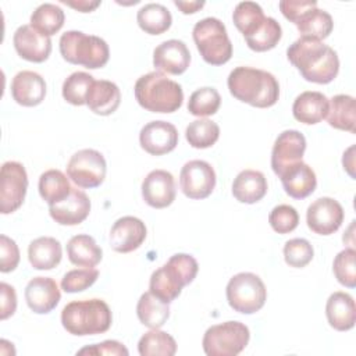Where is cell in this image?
Segmentation results:
<instances>
[{"label":"cell","mask_w":356,"mask_h":356,"mask_svg":"<svg viewBox=\"0 0 356 356\" xmlns=\"http://www.w3.org/2000/svg\"><path fill=\"white\" fill-rule=\"evenodd\" d=\"M278 7L282 15L291 22L296 24L299 18L313 7H317L316 0H281Z\"/></svg>","instance_id":"47"},{"label":"cell","mask_w":356,"mask_h":356,"mask_svg":"<svg viewBox=\"0 0 356 356\" xmlns=\"http://www.w3.org/2000/svg\"><path fill=\"white\" fill-rule=\"evenodd\" d=\"M295 25L300 33V38L323 40L332 32L334 21L327 11L313 7L306 11Z\"/></svg>","instance_id":"31"},{"label":"cell","mask_w":356,"mask_h":356,"mask_svg":"<svg viewBox=\"0 0 356 356\" xmlns=\"http://www.w3.org/2000/svg\"><path fill=\"white\" fill-rule=\"evenodd\" d=\"M61 3L81 11V13H90L93 11L95 8H97L100 6V1L96 0V1H88V0H78V1H70V0H63Z\"/></svg>","instance_id":"50"},{"label":"cell","mask_w":356,"mask_h":356,"mask_svg":"<svg viewBox=\"0 0 356 356\" xmlns=\"http://www.w3.org/2000/svg\"><path fill=\"white\" fill-rule=\"evenodd\" d=\"M61 243L53 236H39L28 246V259L36 270H51L61 261Z\"/></svg>","instance_id":"28"},{"label":"cell","mask_w":356,"mask_h":356,"mask_svg":"<svg viewBox=\"0 0 356 356\" xmlns=\"http://www.w3.org/2000/svg\"><path fill=\"white\" fill-rule=\"evenodd\" d=\"M268 222L275 232L281 235L289 234L298 227L299 214L296 209L289 204H278L270 211Z\"/></svg>","instance_id":"45"},{"label":"cell","mask_w":356,"mask_h":356,"mask_svg":"<svg viewBox=\"0 0 356 356\" xmlns=\"http://www.w3.org/2000/svg\"><path fill=\"white\" fill-rule=\"evenodd\" d=\"M249 328L241 321H225L211 325L203 335V350L207 356H235L249 343Z\"/></svg>","instance_id":"9"},{"label":"cell","mask_w":356,"mask_h":356,"mask_svg":"<svg viewBox=\"0 0 356 356\" xmlns=\"http://www.w3.org/2000/svg\"><path fill=\"white\" fill-rule=\"evenodd\" d=\"M68 260L79 267H95L103 257L102 248L86 234L72 236L67 243Z\"/></svg>","instance_id":"29"},{"label":"cell","mask_w":356,"mask_h":356,"mask_svg":"<svg viewBox=\"0 0 356 356\" xmlns=\"http://www.w3.org/2000/svg\"><path fill=\"white\" fill-rule=\"evenodd\" d=\"M191 64L188 46L178 39L161 42L153 51V65L160 72L170 75L184 74Z\"/></svg>","instance_id":"19"},{"label":"cell","mask_w":356,"mask_h":356,"mask_svg":"<svg viewBox=\"0 0 356 356\" xmlns=\"http://www.w3.org/2000/svg\"><path fill=\"white\" fill-rule=\"evenodd\" d=\"M18 56L31 63H43L51 53V39L42 35L31 25H21L13 36Z\"/></svg>","instance_id":"17"},{"label":"cell","mask_w":356,"mask_h":356,"mask_svg":"<svg viewBox=\"0 0 356 356\" xmlns=\"http://www.w3.org/2000/svg\"><path fill=\"white\" fill-rule=\"evenodd\" d=\"M71 189L68 178L60 170H47L39 177V195L49 206L64 200Z\"/></svg>","instance_id":"34"},{"label":"cell","mask_w":356,"mask_h":356,"mask_svg":"<svg viewBox=\"0 0 356 356\" xmlns=\"http://www.w3.org/2000/svg\"><path fill=\"white\" fill-rule=\"evenodd\" d=\"M174 4H175L184 14H193V13L199 11V10L204 6V1H179V0H175Z\"/></svg>","instance_id":"51"},{"label":"cell","mask_w":356,"mask_h":356,"mask_svg":"<svg viewBox=\"0 0 356 356\" xmlns=\"http://www.w3.org/2000/svg\"><path fill=\"white\" fill-rule=\"evenodd\" d=\"M49 213L60 225H78L89 216L90 200L85 192L72 188L64 200L49 206Z\"/></svg>","instance_id":"21"},{"label":"cell","mask_w":356,"mask_h":356,"mask_svg":"<svg viewBox=\"0 0 356 356\" xmlns=\"http://www.w3.org/2000/svg\"><path fill=\"white\" fill-rule=\"evenodd\" d=\"M263 8L254 1H241L232 13V21L243 38L253 35L264 22Z\"/></svg>","instance_id":"37"},{"label":"cell","mask_w":356,"mask_h":356,"mask_svg":"<svg viewBox=\"0 0 356 356\" xmlns=\"http://www.w3.org/2000/svg\"><path fill=\"white\" fill-rule=\"evenodd\" d=\"M177 189L171 172L165 170L150 171L142 182V197L154 209H164L175 200Z\"/></svg>","instance_id":"18"},{"label":"cell","mask_w":356,"mask_h":356,"mask_svg":"<svg viewBox=\"0 0 356 356\" xmlns=\"http://www.w3.org/2000/svg\"><path fill=\"white\" fill-rule=\"evenodd\" d=\"M136 316L139 321L150 330L160 328L170 317V307L168 303L160 300L149 291L140 295L136 305Z\"/></svg>","instance_id":"32"},{"label":"cell","mask_w":356,"mask_h":356,"mask_svg":"<svg viewBox=\"0 0 356 356\" xmlns=\"http://www.w3.org/2000/svg\"><path fill=\"white\" fill-rule=\"evenodd\" d=\"M28 189L25 167L18 161H6L0 170V211L14 213L24 203Z\"/></svg>","instance_id":"11"},{"label":"cell","mask_w":356,"mask_h":356,"mask_svg":"<svg viewBox=\"0 0 356 356\" xmlns=\"http://www.w3.org/2000/svg\"><path fill=\"white\" fill-rule=\"evenodd\" d=\"M113 314L102 299L74 300L64 306L61 324L67 332L78 337L103 334L111 327Z\"/></svg>","instance_id":"5"},{"label":"cell","mask_w":356,"mask_h":356,"mask_svg":"<svg viewBox=\"0 0 356 356\" xmlns=\"http://www.w3.org/2000/svg\"><path fill=\"white\" fill-rule=\"evenodd\" d=\"M19 263V249L14 239L7 235H0V271L10 273Z\"/></svg>","instance_id":"46"},{"label":"cell","mask_w":356,"mask_h":356,"mask_svg":"<svg viewBox=\"0 0 356 356\" xmlns=\"http://www.w3.org/2000/svg\"><path fill=\"white\" fill-rule=\"evenodd\" d=\"M120 103L121 92L114 82L107 79H95L86 97V106L90 111L99 115H110L118 108Z\"/></svg>","instance_id":"27"},{"label":"cell","mask_w":356,"mask_h":356,"mask_svg":"<svg viewBox=\"0 0 356 356\" xmlns=\"http://www.w3.org/2000/svg\"><path fill=\"white\" fill-rule=\"evenodd\" d=\"M267 189V179L264 174L257 170H243L232 182L234 197L246 204H253L261 200L266 196Z\"/></svg>","instance_id":"26"},{"label":"cell","mask_w":356,"mask_h":356,"mask_svg":"<svg viewBox=\"0 0 356 356\" xmlns=\"http://www.w3.org/2000/svg\"><path fill=\"white\" fill-rule=\"evenodd\" d=\"M306 150V139L296 129L282 131L273 146L271 168L275 175H280L285 168L302 161Z\"/></svg>","instance_id":"14"},{"label":"cell","mask_w":356,"mask_h":356,"mask_svg":"<svg viewBox=\"0 0 356 356\" xmlns=\"http://www.w3.org/2000/svg\"><path fill=\"white\" fill-rule=\"evenodd\" d=\"M221 104V96L217 89L204 86L196 89L188 102V111L196 117H209L218 111Z\"/></svg>","instance_id":"41"},{"label":"cell","mask_w":356,"mask_h":356,"mask_svg":"<svg viewBox=\"0 0 356 356\" xmlns=\"http://www.w3.org/2000/svg\"><path fill=\"white\" fill-rule=\"evenodd\" d=\"M193 42L202 58L211 65H222L232 56V43L225 25L214 17L197 21L192 31Z\"/></svg>","instance_id":"7"},{"label":"cell","mask_w":356,"mask_h":356,"mask_svg":"<svg viewBox=\"0 0 356 356\" xmlns=\"http://www.w3.org/2000/svg\"><path fill=\"white\" fill-rule=\"evenodd\" d=\"M353 150H355V146H350V147L343 153V159H342L343 168L349 172V175H350L352 178H355V174H353Z\"/></svg>","instance_id":"52"},{"label":"cell","mask_w":356,"mask_h":356,"mask_svg":"<svg viewBox=\"0 0 356 356\" xmlns=\"http://www.w3.org/2000/svg\"><path fill=\"white\" fill-rule=\"evenodd\" d=\"M281 36V25L273 17H266L261 26L253 35L245 38V40L248 47L253 51H267L278 44Z\"/></svg>","instance_id":"39"},{"label":"cell","mask_w":356,"mask_h":356,"mask_svg":"<svg viewBox=\"0 0 356 356\" xmlns=\"http://www.w3.org/2000/svg\"><path fill=\"white\" fill-rule=\"evenodd\" d=\"M139 143L152 156H163L178 145V131L171 122L157 120L147 122L139 132Z\"/></svg>","instance_id":"15"},{"label":"cell","mask_w":356,"mask_h":356,"mask_svg":"<svg viewBox=\"0 0 356 356\" xmlns=\"http://www.w3.org/2000/svg\"><path fill=\"white\" fill-rule=\"evenodd\" d=\"M286 57L309 82L330 83L337 78L339 71L337 51L321 40L299 38L288 47Z\"/></svg>","instance_id":"1"},{"label":"cell","mask_w":356,"mask_h":356,"mask_svg":"<svg viewBox=\"0 0 356 356\" xmlns=\"http://www.w3.org/2000/svg\"><path fill=\"white\" fill-rule=\"evenodd\" d=\"M104 156L95 149H82L74 153L67 164V175L79 188H97L106 178Z\"/></svg>","instance_id":"10"},{"label":"cell","mask_w":356,"mask_h":356,"mask_svg":"<svg viewBox=\"0 0 356 356\" xmlns=\"http://www.w3.org/2000/svg\"><path fill=\"white\" fill-rule=\"evenodd\" d=\"M227 300L231 309L242 314L259 312L267 299V289L261 278L253 273H238L227 284Z\"/></svg>","instance_id":"8"},{"label":"cell","mask_w":356,"mask_h":356,"mask_svg":"<svg viewBox=\"0 0 356 356\" xmlns=\"http://www.w3.org/2000/svg\"><path fill=\"white\" fill-rule=\"evenodd\" d=\"M64 19V11L58 6L53 3H43L32 13L31 26L42 35L50 38L63 28Z\"/></svg>","instance_id":"35"},{"label":"cell","mask_w":356,"mask_h":356,"mask_svg":"<svg viewBox=\"0 0 356 356\" xmlns=\"http://www.w3.org/2000/svg\"><path fill=\"white\" fill-rule=\"evenodd\" d=\"M11 96L24 107L38 106L44 100L46 82L35 71H19L11 81Z\"/></svg>","instance_id":"22"},{"label":"cell","mask_w":356,"mask_h":356,"mask_svg":"<svg viewBox=\"0 0 356 356\" xmlns=\"http://www.w3.org/2000/svg\"><path fill=\"white\" fill-rule=\"evenodd\" d=\"M282 188L293 199H305L312 195L317 186V178L313 168L303 163H295L285 168L280 175Z\"/></svg>","instance_id":"23"},{"label":"cell","mask_w":356,"mask_h":356,"mask_svg":"<svg viewBox=\"0 0 356 356\" xmlns=\"http://www.w3.org/2000/svg\"><path fill=\"white\" fill-rule=\"evenodd\" d=\"M97 277H99V271L93 267L70 270L68 273L64 274L61 280V288L68 293L81 292L92 286L96 282Z\"/></svg>","instance_id":"44"},{"label":"cell","mask_w":356,"mask_h":356,"mask_svg":"<svg viewBox=\"0 0 356 356\" xmlns=\"http://www.w3.org/2000/svg\"><path fill=\"white\" fill-rule=\"evenodd\" d=\"M134 92L139 106L152 113H174L184 102L181 85L160 71H152L138 78Z\"/></svg>","instance_id":"3"},{"label":"cell","mask_w":356,"mask_h":356,"mask_svg":"<svg viewBox=\"0 0 356 356\" xmlns=\"http://www.w3.org/2000/svg\"><path fill=\"white\" fill-rule=\"evenodd\" d=\"M199 270L196 259L188 253L172 254L168 261L154 270L150 277L149 291L165 303L175 300L182 288L189 285Z\"/></svg>","instance_id":"4"},{"label":"cell","mask_w":356,"mask_h":356,"mask_svg":"<svg viewBox=\"0 0 356 356\" xmlns=\"http://www.w3.org/2000/svg\"><path fill=\"white\" fill-rule=\"evenodd\" d=\"M93 82H95V78L88 72H83V71L72 72L68 78H65L63 83L61 92H63L64 100L72 106L86 104V97Z\"/></svg>","instance_id":"40"},{"label":"cell","mask_w":356,"mask_h":356,"mask_svg":"<svg viewBox=\"0 0 356 356\" xmlns=\"http://www.w3.org/2000/svg\"><path fill=\"white\" fill-rule=\"evenodd\" d=\"M138 352L142 356H172L177 352V342L165 331L153 328L140 337Z\"/></svg>","instance_id":"36"},{"label":"cell","mask_w":356,"mask_h":356,"mask_svg":"<svg viewBox=\"0 0 356 356\" xmlns=\"http://www.w3.org/2000/svg\"><path fill=\"white\" fill-rule=\"evenodd\" d=\"M185 138L188 143L195 149L211 147L220 138V127L217 122L199 118L192 122L185 129Z\"/></svg>","instance_id":"38"},{"label":"cell","mask_w":356,"mask_h":356,"mask_svg":"<svg viewBox=\"0 0 356 356\" xmlns=\"http://www.w3.org/2000/svg\"><path fill=\"white\" fill-rule=\"evenodd\" d=\"M343 217L345 213L341 203L328 196L316 199L306 211L307 227L318 235H331L338 231Z\"/></svg>","instance_id":"13"},{"label":"cell","mask_w":356,"mask_h":356,"mask_svg":"<svg viewBox=\"0 0 356 356\" xmlns=\"http://www.w3.org/2000/svg\"><path fill=\"white\" fill-rule=\"evenodd\" d=\"M325 316L330 325L337 331H349L356 321L353 298L342 291L334 292L327 299Z\"/></svg>","instance_id":"25"},{"label":"cell","mask_w":356,"mask_h":356,"mask_svg":"<svg viewBox=\"0 0 356 356\" xmlns=\"http://www.w3.org/2000/svg\"><path fill=\"white\" fill-rule=\"evenodd\" d=\"M328 113V99L321 92L306 90L300 93L293 104L292 114L295 120L306 125H314L323 121Z\"/></svg>","instance_id":"24"},{"label":"cell","mask_w":356,"mask_h":356,"mask_svg":"<svg viewBox=\"0 0 356 356\" xmlns=\"http://www.w3.org/2000/svg\"><path fill=\"white\" fill-rule=\"evenodd\" d=\"M147 229L145 222L134 216L118 218L108 235V242L113 250L118 253H129L136 250L146 239Z\"/></svg>","instance_id":"16"},{"label":"cell","mask_w":356,"mask_h":356,"mask_svg":"<svg viewBox=\"0 0 356 356\" xmlns=\"http://www.w3.org/2000/svg\"><path fill=\"white\" fill-rule=\"evenodd\" d=\"M327 121L335 129L355 134V124H356L355 97L349 95H337L332 99H330Z\"/></svg>","instance_id":"30"},{"label":"cell","mask_w":356,"mask_h":356,"mask_svg":"<svg viewBox=\"0 0 356 356\" xmlns=\"http://www.w3.org/2000/svg\"><path fill=\"white\" fill-rule=\"evenodd\" d=\"M314 250L307 239L293 238L284 245V259L285 263L295 268H302L307 266L313 259Z\"/></svg>","instance_id":"43"},{"label":"cell","mask_w":356,"mask_h":356,"mask_svg":"<svg viewBox=\"0 0 356 356\" xmlns=\"http://www.w3.org/2000/svg\"><path fill=\"white\" fill-rule=\"evenodd\" d=\"M58 47L67 63L83 65L88 70L104 67L110 57V49L104 39L81 31H67L63 33Z\"/></svg>","instance_id":"6"},{"label":"cell","mask_w":356,"mask_h":356,"mask_svg":"<svg viewBox=\"0 0 356 356\" xmlns=\"http://www.w3.org/2000/svg\"><path fill=\"white\" fill-rule=\"evenodd\" d=\"M355 257L356 252L353 248H346L341 250L332 264V271L338 282L346 288L356 286V270H355Z\"/></svg>","instance_id":"42"},{"label":"cell","mask_w":356,"mask_h":356,"mask_svg":"<svg viewBox=\"0 0 356 356\" xmlns=\"http://www.w3.org/2000/svg\"><path fill=\"white\" fill-rule=\"evenodd\" d=\"M179 186L189 199H206L214 191L216 171L211 164L204 160H191L185 163L181 170Z\"/></svg>","instance_id":"12"},{"label":"cell","mask_w":356,"mask_h":356,"mask_svg":"<svg viewBox=\"0 0 356 356\" xmlns=\"http://www.w3.org/2000/svg\"><path fill=\"white\" fill-rule=\"evenodd\" d=\"M138 25L149 35H161L168 31L172 22L171 13L159 3H149L139 8L136 14Z\"/></svg>","instance_id":"33"},{"label":"cell","mask_w":356,"mask_h":356,"mask_svg":"<svg viewBox=\"0 0 356 356\" xmlns=\"http://www.w3.org/2000/svg\"><path fill=\"white\" fill-rule=\"evenodd\" d=\"M229 93L253 107L267 108L274 106L280 97V83L277 78L264 70L252 67L234 68L227 81Z\"/></svg>","instance_id":"2"},{"label":"cell","mask_w":356,"mask_h":356,"mask_svg":"<svg viewBox=\"0 0 356 356\" xmlns=\"http://www.w3.org/2000/svg\"><path fill=\"white\" fill-rule=\"evenodd\" d=\"M128 349L118 341H103L92 346H85L76 352V355H107V356H128Z\"/></svg>","instance_id":"48"},{"label":"cell","mask_w":356,"mask_h":356,"mask_svg":"<svg viewBox=\"0 0 356 356\" xmlns=\"http://www.w3.org/2000/svg\"><path fill=\"white\" fill-rule=\"evenodd\" d=\"M60 298L58 285L50 277H33L25 286L26 305L38 314L50 313L58 305Z\"/></svg>","instance_id":"20"},{"label":"cell","mask_w":356,"mask_h":356,"mask_svg":"<svg viewBox=\"0 0 356 356\" xmlns=\"http://www.w3.org/2000/svg\"><path fill=\"white\" fill-rule=\"evenodd\" d=\"M0 292H1V320L8 318L15 313L17 309V293L15 289L8 285L7 282L0 284Z\"/></svg>","instance_id":"49"}]
</instances>
